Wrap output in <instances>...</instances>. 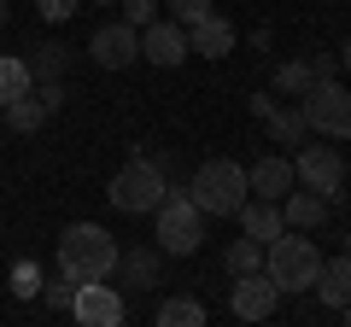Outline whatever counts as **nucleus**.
I'll return each instance as SVG.
<instances>
[{"instance_id":"6","label":"nucleus","mask_w":351,"mask_h":327,"mask_svg":"<svg viewBox=\"0 0 351 327\" xmlns=\"http://www.w3.org/2000/svg\"><path fill=\"white\" fill-rule=\"evenodd\" d=\"M299 105H304V117H311V135L351 140V88H339V82H311Z\"/></svg>"},{"instance_id":"4","label":"nucleus","mask_w":351,"mask_h":327,"mask_svg":"<svg viewBox=\"0 0 351 327\" xmlns=\"http://www.w3.org/2000/svg\"><path fill=\"white\" fill-rule=\"evenodd\" d=\"M188 193H193V205H199L205 216H234L240 205H246V193H252L246 164H234V158H205L199 170H193Z\"/></svg>"},{"instance_id":"17","label":"nucleus","mask_w":351,"mask_h":327,"mask_svg":"<svg viewBox=\"0 0 351 327\" xmlns=\"http://www.w3.org/2000/svg\"><path fill=\"white\" fill-rule=\"evenodd\" d=\"M234 216H240V234L263 239V246H269V239H276L281 228H287V222H281V199H246Z\"/></svg>"},{"instance_id":"15","label":"nucleus","mask_w":351,"mask_h":327,"mask_svg":"<svg viewBox=\"0 0 351 327\" xmlns=\"http://www.w3.org/2000/svg\"><path fill=\"white\" fill-rule=\"evenodd\" d=\"M281 222L299 228V234H311V228L328 222V199H322V193H311V187H293L287 199H281Z\"/></svg>"},{"instance_id":"37","label":"nucleus","mask_w":351,"mask_h":327,"mask_svg":"<svg viewBox=\"0 0 351 327\" xmlns=\"http://www.w3.org/2000/svg\"><path fill=\"white\" fill-rule=\"evenodd\" d=\"M346 176H351V170H346Z\"/></svg>"},{"instance_id":"12","label":"nucleus","mask_w":351,"mask_h":327,"mask_svg":"<svg viewBox=\"0 0 351 327\" xmlns=\"http://www.w3.org/2000/svg\"><path fill=\"white\" fill-rule=\"evenodd\" d=\"M188 53H199V59H228V53H234V24L211 6L199 24H188Z\"/></svg>"},{"instance_id":"21","label":"nucleus","mask_w":351,"mask_h":327,"mask_svg":"<svg viewBox=\"0 0 351 327\" xmlns=\"http://www.w3.org/2000/svg\"><path fill=\"white\" fill-rule=\"evenodd\" d=\"M158 327H205V304L188 298V292H182V298H164L158 304Z\"/></svg>"},{"instance_id":"2","label":"nucleus","mask_w":351,"mask_h":327,"mask_svg":"<svg viewBox=\"0 0 351 327\" xmlns=\"http://www.w3.org/2000/svg\"><path fill=\"white\" fill-rule=\"evenodd\" d=\"M263 275L276 280V292H311L316 275H322V252L316 239H299V228H281L269 246H263Z\"/></svg>"},{"instance_id":"22","label":"nucleus","mask_w":351,"mask_h":327,"mask_svg":"<svg viewBox=\"0 0 351 327\" xmlns=\"http://www.w3.org/2000/svg\"><path fill=\"white\" fill-rule=\"evenodd\" d=\"M223 263H228V275H252V269H263V239H252V234L228 239Z\"/></svg>"},{"instance_id":"5","label":"nucleus","mask_w":351,"mask_h":327,"mask_svg":"<svg viewBox=\"0 0 351 327\" xmlns=\"http://www.w3.org/2000/svg\"><path fill=\"white\" fill-rule=\"evenodd\" d=\"M164 193H170V176H164V164H152V158H129L123 170L112 176L106 199H112L123 216H152Z\"/></svg>"},{"instance_id":"33","label":"nucleus","mask_w":351,"mask_h":327,"mask_svg":"<svg viewBox=\"0 0 351 327\" xmlns=\"http://www.w3.org/2000/svg\"><path fill=\"white\" fill-rule=\"evenodd\" d=\"M6 18H12V6H6V0H0V29H6Z\"/></svg>"},{"instance_id":"1","label":"nucleus","mask_w":351,"mask_h":327,"mask_svg":"<svg viewBox=\"0 0 351 327\" xmlns=\"http://www.w3.org/2000/svg\"><path fill=\"white\" fill-rule=\"evenodd\" d=\"M112 269H117V239L100 222H71L59 234V275H71L76 287L82 280H112Z\"/></svg>"},{"instance_id":"32","label":"nucleus","mask_w":351,"mask_h":327,"mask_svg":"<svg viewBox=\"0 0 351 327\" xmlns=\"http://www.w3.org/2000/svg\"><path fill=\"white\" fill-rule=\"evenodd\" d=\"M339 64H346V70H351V41H346V47H339Z\"/></svg>"},{"instance_id":"23","label":"nucleus","mask_w":351,"mask_h":327,"mask_svg":"<svg viewBox=\"0 0 351 327\" xmlns=\"http://www.w3.org/2000/svg\"><path fill=\"white\" fill-rule=\"evenodd\" d=\"M29 88H36L29 64H24V59H12V53H0V105L18 100V94H29Z\"/></svg>"},{"instance_id":"29","label":"nucleus","mask_w":351,"mask_h":327,"mask_svg":"<svg viewBox=\"0 0 351 327\" xmlns=\"http://www.w3.org/2000/svg\"><path fill=\"white\" fill-rule=\"evenodd\" d=\"M12 280H18V287H12L18 298H36V292H41V287H36V280H41V269H36V263H18V275H12Z\"/></svg>"},{"instance_id":"11","label":"nucleus","mask_w":351,"mask_h":327,"mask_svg":"<svg viewBox=\"0 0 351 327\" xmlns=\"http://www.w3.org/2000/svg\"><path fill=\"white\" fill-rule=\"evenodd\" d=\"M71 315L82 327H117V322H123V298H117V287H106V280H82Z\"/></svg>"},{"instance_id":"16","label":"nucleus","mask_w":351,"mask_h":327,"mask_svg":"<svg viewBox=\"0 0 351 327\" xmlns=\"http://www.w3.org/2000/svg\"><path fill=\"white\" fill-rule=\"evenodd\" d=\"M316 298L328 304V310L339 315V304H351V252H339V257H328L322 263V275H316Z\"/></svg>"},{"instance_id":"28","label":"nucleus","mask_w":351,"mask_h":327,"mask_svg":"<svg viewBox=\"0 0 351 327\" xmlns=\"http://www.w3.org/2000/svg\"><path fill=\"white\" fill-rule=\"evenodd\" d=\"M117 6H123V24H135V29L152 24V0H117Z\"/></svg>"},{"instance_id":"26","label":"nucleus","mask_w":351,"mask_h":327,"mask_svg":"<svg viewBox=\"0 0 351 327\" xmlns=\"http://www.w3.org/2000/svg\"><path fill=\"white\" fill-rule=\"evenodd\" d=\"M76 6H82V0H36V12L47 18V24H64V18H76Z\"/></svg>"},{"instance_id":"34","label":"nucleus","mask_w":351,"mask_h":327,"mask_svg":"<svg viewBox=\"0 0 351 327\" xmlns=\"http://www.w3.org/2000/svg\"><path fill=\"white\" fill-rule=\"evenodd\" d=\"M339 322H346V327H351V304H339Z\"/></svg>"},{"instance_id":"27","label":"nucleus","mask_w":351,"mask_h":327,"mask_svg":"<svg viewBox=\"0 0 351 327\" xmlns=\"http://www.w3.org/2000/svg\"><path fill=\"white\" fill-rule=\"evenodd\" d=\"M41 298H47V310H71V304H76V280L64 275V287H59V280H53V287L41 292Z\"/></svg>"},{"instance_id":"10","label":"nucleus","mask_w":351,"mask_h":327,"mask_svg":"<svg viewBox=\"0 0 351 327\" xmlns=\"http://www.w3.org/2000/svg\"><path fill=\"white\" fill-rule=\"evenodd\" d=\"M141 59L158 64V70H176V64L188 59V29L176 24V18H152L141 29Z\"/></svg>"},{"instance_id":"18","label":"nucleus","mask_w":351,"mask_h":327,"mask_svg":"<svg viewBox=\"0 0 351 327\" xmlns=\"http://www.w3.org/2000/svg\"><path fill=\"white\" fill-rule=\"evenodd\" d=\"M263 129H269L276 146H304V140H311V117H304V105H281L276 100V112L263 117Z\"/></svg>"},{"instance_id":"9","label":"nucleus","mask_w":351,"mask_h":327,"mask_svg":"<svg viewBox=\"0 0 351 327\" xmlns=\"http://www.w3.org/2000/svg\"><path fill=\"white\" fill-rule=\"evenodd\" d=\"M88 53H94L100 70H129L141 59V29L135 24H100L94 41H88Z\"/></svg>"},{"instance_id":"3","label":"nucleus","mask_w":351,"mask_h":327,"mask_svg":"<svg viewBox=\"0 0 351 327\" xmlns=\"http://www.w3.org/2000/svg\"><path fill=\"white\" fill-rule=\"evenodd\" d=\"M152 239H158L164 257H188L205 246V211L193 205L188 187H170L158 199V211H152Z\"/></svg>"},{"instance_id":"14","label":"nucleus","mask_w":351,"mask_h":327,"mask_svg":"<svg viewBox=\"0 0 351 327\" xmlns=\"http://www.w3.org/2000/svg\"><path fill=\"white\" fill-rule=\"evenodd\" d=\"M112 275H123V287H158V275H164V252L158 246H129V252H117V269Z\"/></svg>"},{"instance_id":"8","label":"nucleus","mask_w":351,"mask_h":327,"mask_svg":"<svg viewBox=\"0 0 351 327\" xmlns=\"http://www.w3.org/2000/svg\"><path fill=\"white\" fill-rule=\"evenodd\" d=\"M228 310H234L240 322H269V315L281 310L276 280L263 275V269H252V275H234V287H228Z\"/></svg>"},{"instance_id":"7","label":"nucleus","mask_w":351,"mask_h":327,"mask_svg":"<svg viewBox=\"0 0 351 327\" xmlns=\"http://www.w3.org/2000/svg\"><path fill=\"white\" fill-rule=\"evenodd\" d=\"M293 176H299V187L322 193L328 205L339 199V181H346V158H339L334 146H304L299 158H293Z\"/></svg>"},{"instance_id":"19","label":"nucleus","mask_w":351,"mask_h":327,"mask_svg":"<svg viewBox=\"0 0 351 327\" xmlns=\"http://www.w3.org/2000/svg\"><path fill=\"white\" fill-rule=\"evenodd\" d=\"M0 112H6V129H12V135H36V129L47 123V105L36 100V88H29V94H18V100H6Z\"/></svg>"},{"instance_id":"35","label":"nucleus","mask_w":351,"mask_h":327,"mask_svg":"<svg viewBox=\"0 0 351 327\" xmlns=\"http://www.w3.org/2000/svg\"><path fill=\"white\" fill-rule=\"evenodd\" d=\"M94 6H117V0H94Z\"/></svg>"},{"instance_id":"20","label":"nucleus","mask_w":351,"mask_h":327,"mask_svg":"<svg viewBox=\"0 0 351 327\" xmlns=\"http://www.w3.org/2000/svg\"><path fill=\"white\" fill-rule=\"evenodd\" d=\"M24 64H29V76H36V82H59V76H64V64H71V53H64L59 41H36Z\"/></svg>"},{"instance_id":"24","label":"nucleus","mask_w":351,"mask_h":327,"mask_svg":"<svg viewBox=\"0 0 351 327\" xmlns=\"http://www.w3.org/2000/svg\"><path fill=\"white\" fill-rule=\"evenodd\" d=\"M316 76H311V59H287L276 64V94H287V100H304V88H311Z\"/></svg>"},{"instance_id":"31","label":"nucleus","mask_w":351,"mask_h":327,"mask_svg":"<svg viewBox=\"0 0 351 327\" xmlns=\"http://www.w3.org/2000/svg\"><path fill=\"white\" fill-rule=\"evenodd\" d=\"M36 100L47 105V112H59V105H64V88H59V82H36Z\"/></svg>"},{"instance_id":"36","label":"nucleus","mask_w":351,"mask_h":327,"mask_svg":"<svg viewBox=\"0 0 351 327\" xmlns=\"http://www.w3.org/2000/svg\"><path fill=\"white\" fill-rule=\"evenodd\" d=\"M346 252H351V239H346Z\"/></svg>"},{"instance_id":"30","label":"nucleus","mask_w":351,"mask_h":327,"mask_svg":"<svg viewBox=\"0 0 351 327\" xmlns=\"http://www.w3.org/2000/svg\"><path fill=\"white\" fill-rule=\"evenodd\" d=\"M311 76H316V82H334V76H339V59H334V53H311Z\"/></svg>"},{"instance_id":"13","label":"nucleus","mask_w":351,"mask_h":327,"mask_svg":"<svg viewBox=\"0 0 351 327\" xmlns=\"http://www.w3.org/2000/svg\"><path fill=\"white\" fill-rule=\"evenodd\" d=\"M246 181H252V193H258V199H287L293 193V158H281V152H269V158H258L246 170Z\"/></svg>"},{"instance_id":"25","label":"nucleus","mask_w":351,"mask_h":327,"mask_svg":"<svg viewBox=\"0 0 351 327\" xmlns=\"http://www.w3.org/2000/svg\"><path fill=\"white\" fill-rule=\"evenodd\" d=\"M164 6H170V18H176L182 29H188V24H199V18L211 12V0H164Z\"/></svg>"}]
</instances>
